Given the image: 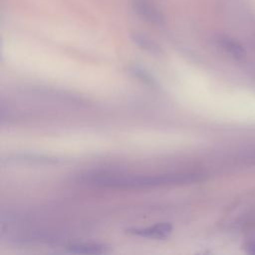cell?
<instances>
[{
  "mask_svg": "<svg viewBox=\"0 0 255 255\" xmlns=\"http://www.w3.org/2000/svg\"><path fill=\"white\" fill-rule=\"evenodd\" d=\"M199 179L193 173H168L153 175L122 174L110 172H94L81 176L79 180L87 184L113 188H147L164 185L192 183Z\"/></svg>",
  "mask_w": 255,
  "mask_h": 255,
  "instance_id": "1",
  "label": "cell"
},
{
  "mask_svg": "<svg viewBox=\"0 0 255 255\" xmlns=\"http://www.w3.org/2000/svg\"><path fill=\"white\" fill-rule=\"evenodd\" d=\"M132 8L140 18L152 25L163 26L165 24L163 14L149 0H132Z\"/></svg>",
  "mask_w": 255,
  "mask_h": 255,
  "instance_id": "2",
  "label": "cell"
},
{
  "mask_svg": "<svg viewBox=\"0 0 255 255\" xmlns=\"http://www.w3.org/2000/svg\"><path fill=\"white\" fill-rule=\"evenodd\" d=\"M128 233L146 237V238H154V239H164L168 237V235L172 231V226L169 223H157L151 227L145 228H130L127 230Z\"/></svg>",
  "mask_w": 255,
  "mask_h": 255,
  "instance_id": "3",
  "label": "cell"
},
{
  "mask_svg": "<svg viewBox=\"0 0 255 255\" xmlns=\"http://www.w3.org/2000/svg\"><path fill=\"white\" fill-rule=\"evenodd\" d=\"M67 250L71 253L77 254H105L109 252V247L102 243H73L67 247Z\"/></svg>",
  "mask_w": 255,
  "mask_h": 255,
  "instance_id": "4",
  "label": "cell"
},
{
  "mask_svg": "<svg viewBox=\"0 0 255 255\" xmlns=\"http://www.w3.org/2000/svg\"><path fill=\"white\" fill-rule=\"evenodd\" d=\"M130 39L137 47H139L141 50L149 54L160 55L162 53L160 46L155 41H153L151 38H149L144 34L136 33V32L132 33L130 35Z\"/></svg>",
  "mask_w": 255,
  "mask_h": 255,
  "instance_id": "5",
  "label": "cell"
},
{
  "mask_svg": "<svg viewBox=\"0 0 255 255\" xmlns=\"http://www.w3.org/2000/svg\"><path fill=\"white\" fill-rule=\"evenodd\" d=\"M217 44L225 50L227 53L232 55L235 58H242L244 56V50L240 44L234 41L231 38L225 36H219L217 38Z\"/></svg>",
  "mask_w": 255,
  "mask_h": 255,
  "instance_id": "6",
  "label": "cell"
},
{
  "mask_svg": "<svg viewBox=\"0 0 255 255\" xmlns=\"http://www.w3.org/2000/svg\"><path fill=\"white\" fill-rule=\"evenodd\" d=\"M129 71H130V73H131L134 77L140 79L142 82H144L145 84H147V85H149V86H154V85L156 84V83H155V80H154L146 71L142 70V69L139 68V67L133 66V67L129 68Z\"/></svg>",
  "mask_w": 255,
  "mask_h": 255,
  "instance_id": "7",
  "label": "cell"
}]
</instances>
